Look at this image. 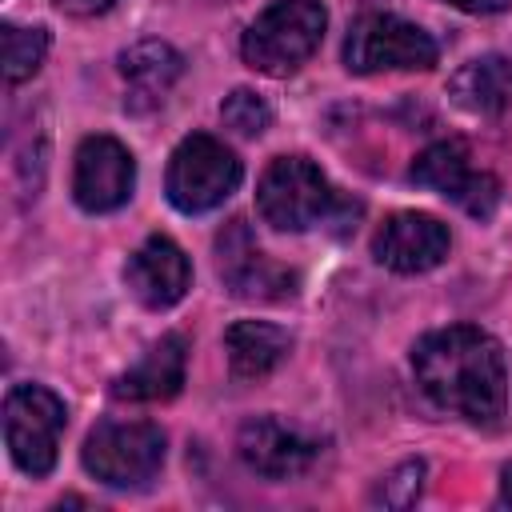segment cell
<instances>
[{"label":"cell","mask_w":512,"mask_h":512,"mask_svg":"<svg viewBox=\"0 0 512 512\" xmlns=\"http://www.w3.org/2000/svg\"><path fill=\"white\" fill-rule=\"evenodd\" d=\"M412 372L420 392L444 408L464 416L468 424L496 428L508 408V368L500 344L472 328L452 324L436 328L412 348Z\"/></svg>","instance_id":"cell-1"},{"label":"cell","mask_w":512,"mask_h":512,"mask_svg":"<svg viewBox=\"0 0 512 512\" xmlns=\"http://www.w3.org/2000/svg\"><path fill=\"white\" fill-rule=\"evenodd\" d=\"M324 28L328 12L320 0H276L248 24L240 52L248 68L264 76H288L320 48Z\"/></svg>","instance_id":"cell-2"},{"label":"cell","mask_w":512,"mask_h":512,"mask_svg":"<svg viewBox=\"0 0 512 512\" xmlns=\"http://www.w3.org/2000/svg\"><path fill=\"white\" fill-rule=\"evenodd\" d=\"M256 208L264 224L276 232H304L336 216V208H348L324 180V172L304 156H276L256 188Z\"/></svg>","instance_id":"cell-3"},{"label":"cell","mask_w":512,"mask_h":512,"mask_svg":"<svg viewBox=\"0 0 512 512\" xmlns=\"http://www.w3.org/2000/svg\"><path fill=\"white\" fill-rule=\"evenodd\" d=\"M240 176H244V168L224 140H216L208 132H192L176 144V152L168 160L164 188H168V200L192 216V212H208V208L224 204L236 192Z\"/></svg>","instance_id":"cell-4"},{"label":"cell","mask_w":512,"mask_h":512,"mask_svg":"<svg viewBox=\"0 0 512 512\" xmlns=\"http://www.w3.org/2000/svg\"><path fill=\"white\" fill-rule=\"evenodd\" d=\"M64 400L44 384H16L4 396V440L28 476H48L64 436Z\"/></svg>","instance_id":"cell-5"},{"label":"cell","mask_w":512,"mask_h":512,"mask_svg":"<svg viewBox=\"0 0 512 512\" xmlns=\"http://www.w3.org/2000/svg\"><path fill=\"white\" fill-rule=\"evenodd\" d=\"M80 460L108 488H140L164 464V432L148 420L100 424L88 432Z\"/></svg>","instance_id":"cell-6"},{"label":"cell","mask_w":512,"mask_h":512,"mask_svg":"<svg viewBox=\"0 0 512 512\" xmlns=\"http://www.w3.org/2000/svg\"><path fill=\"white\" fill-rule=\"evenodd\" d=\"M344 64L360 76L368 72H412V68H432L436 64V40L388 12H368L352 24L344 40Z\"/></svg>","instance_id":"cell-7"},{"label":"cell","mask_w":512,"mask_h":512,"mask_svg":"<svg viewBox=\"0 0 512 512\" xmlns=\"http://www.w3.org/2000/svg\"><path fill=\"white\" fill-rule=\"evenodd\" d=\"M408 176L416 184L440 192L444 200H452L456 208H464L476 220H488L496 212V204H500V180L488 176V172H476L468 164L464 144H456V140H440V144L424 148L412 160V172Z\"/></svg>","instance_id":"cell-8"},{"label":"cell","mask_w":512,"mask_h":512,"mask_svg":"<svg viewBox=\"0 0 512 512\" xmlns=\"http://www.w3.org/2000/svg\"><path fill=\"white\" fill-rule=\"evenodd\" d=\"M136 160L116 136H88L76 148L72 196L84 212H112L132 196Z\"/></svg>","instance_id":"cell-9"},{"label":"cell","mask_w":512,"mask_h":512,"mask_svg":"<svg viewBox=\"0 0 512 512\" xmlns=\"http://www.w3.org/2000/svg\"><path fill=\"white\" fill-rule=\"evenodd\" d=\"M452 248L448 228L428 212H396L380 224L372 252L392 272H428Z\"/></svg>","instance_id":"cell-10"},{"label":"cell","mask_w":512,"mask_h":512,"mask_svg":"<svg viewBox=\"0 0 512 512\" xmlns=\"http://www.w3.org/2000/svg\"><path fill=\"white\" fill-rule=\"evenodd\" d=\"M240 460L264 480H292L316 460V444L276 416H256L240 428Z\"/></svg>","instance_id":"cell-11"},{"label":"cell","mask_w":512,"mask_h":512,"mask_svg":"<svg viewBox=\"0 0 512 512\" xmlns=\"http://www.w3.org/2000/svg\"><path fill=\"white\" fill-rule=\"evenodd\" d=\"M124 280L144 308H172L176 300H184L192 284V264L180 252V244H172L168 236H148L128 256Z\"/></svg>","instance_id":"cell-12"},{"label":"cell","mask_w":512,"mask_h":512,"mask_svg":"<svg viewBox=\"0 0 512 512\" xmlns=\"http://www.w3.org/2000/svg\"><path fill=\"white\" fill-rule=\"evenodd\" d=\"M220 276L236 296H260V300H284L292 296V272L276 268L248 236L244 220H232L228 232H220Z\"/></svg>","instance_id":"cell-13"},{"label":"cell","mask_w":512,"mask_h":512,"mask_svg":"<svg viewBox=\"0 0 512 512\" xmlns=\"http://www.w3.org/2000/svg\"><path fill=\"white\" fill-rule=\"evenodd\" d=\"M184 372H188V340L180 332H168L140 356V364H132L124 376H116L112 396L136 400V404H156V400H168L180 392Z\"/></svg>","instance_id":"cell-14"},{"label":"cell","mask_w":512,"mask_h":512,"mask_svg":"<svg viewBox=\"0 0 512 512\" xmlns=\"http://www.w3.org/2000/svg\"><path fill=\"white\" fill-rule=\"evenodd\" d=\"M120 72H124V80H128V88H132L128 104H132V108H152V104H160L164 92L180 80L184 60H180V52H176L172 44H164V40H140V44H132V48L120 56Z\"/></svg>","instance_id":"cell-15"},{"label":"cell","mask_w":512,"mask_h":512,"mask_svg":"<svg viewBox=\"0 0 512 512\" xmlns=\"http://www.w3.org/2000/svg\"><path fill=\"white\" fill-rule=\"evenodd\" d=\"M292 348V336L268 320H236L228 332H224V352H228V364L236 376L244 380H260L268 376Z\"/></svg>","instance_id":"cell-16"},{"label":"cell","mask_w":512,"mask_h":512,"mask_svg":"<svg viewBox=\"0 0 512 512\" xmlns=\"http://www.w3.org/2000/svg\"><path fill=\"white\" fill-rule=\"evenodd\" d=\"M452 100L468 112H480V116L500 112L512 100V60L484 56V60L464 64L452 76Z\"/></svg>","instance_id":"cell-17"},{"label":"cell","mask_w":512,"mask_h":512,"mask_svg":"<svg viewBox=\"0 0 512 512\" xmlns=\"http://www.w3.org/2000/svg\"><path fill=\"white\" fill-rule=\"evenodd\" d=\"M48 52V32L44 28H20V24H0V60H4V80L20 84L28 80Z\"/></svg>","instance_id":"cell-18"},{"label":"cell","mask_w":512,"mask_h":512,"mask_svg":"<svg viewBox=\"0 0 512 512\" xmlns=\"http://www.w3.org/2000/svg\"><path fill=\"white\" fill-rule=\"evenodd\" d=\"M220 116H224V124H228L232 132H240V136H260V132L268 128V120H272V108H268L252 88H236L232 96H224Z\"/></svg>","instance_id":"cell-19"},{"label":"cell","mask_w":512,"mask_h":512,"mask_svg":"<svg viewBox=\"0 0 512 512\" xmlns=\"http://www.w3.org/2000/svg\"><path fill=\"white\" fill-rule=\"evenodd\" d=\"M420 484H424V464H420V460H404L400 468H392V472L380 480L376 504H384V508H408V504H416Z\"/></svg>","instance_id":"cell-20"},{"label":"cell","mask_w":512,"mask_h":512,"mask_svg":"<svg viewBox=\"0 0 512 512\" xmlns=\"http://www.w3.org/2000/svg\"><path fill=\"white\" fill-rule=\"evenodd\" d=\"M448 4L460 12H472V16H492V12H504L512 0H448Z\"/></svg>","instance_id":"cell-21"},{"label":"cell","mask_w":512,"mask_h":512,"mask_svg":"<svg viewBox=\"0 0 512 512\" xmlns=\"http://www.w3.org/2000/svg\"><path fill=\"white\" fill-rule=\"evenodd\" d=\"M64 12H72V16H96V12H104L112 0H56Z\"/></svg>","instance_id":"cell-22"},{"label":"cell","mask_w":512,"mask_h":512,"mask_svg":"<svg viewBox=\"0 0 512 512\" xmlns=\"http://www.w3.org/2000/svg\"><path fill=\"white\" fill-rule=\"evenodd\" d=\"M500 500L512 504V464H504V472H500Z\"/></svg>","instance_id":"cell-23"}]
</instances>
